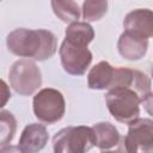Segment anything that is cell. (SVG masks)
Returning a JSON list of instances; mask_svg holds the SVG:
<instances>
[{"label":"cell","mask_w":153,"mask_h":153,"mask_svg":"<svg viewBox=\"0 0 153 153\" xmlns=\"http://www.w3.org/2000/svg\"><path fill=\"white\" fill-rule=\"evenodd\" d=\"M7 49L20 57L45 61L57 50V39L49 30H31L19 27L11 31L6 37Z\"/></svg>","instance_id":"cell-1"},{"label":"cell","mask_w":153,"mask_h":153,"mask_svg":"<svg viewBox=\"0 0 153 153\" xmlns=\"http://www.w3.org/2000/svg\"><path fill=\"white\" fill-rule=\"evenodd\" d=\"M141 100V97L135 91L126 87L108 90L105 94V103L109 112L116 121L126 124L139 118Z\"/></svg>","instance_id":"cell-2"},{"label":"cell","mask_w":153,"mask_h":153,"mask_svg":"<svg viewBox=\"0 0 153 153\" xmlns=\"http://www.w3.org/2000/svg\"><path fill=\"white\" fill-rule=\"evenodd\" d=\"M96 146L93 129L86 126L66 127L53 137L55 153H84Z\"/></svg>","instance_id":"cell-3"},{"label":"cell","mask_w":153,"mask_h":153,"mask_svg":"<svg viewBox=\"0 0 153 153\" xmlns=\"http://www.w3.org/2000/svg\"><path fill=\"white\" fill-rule=\"evenodd\" d=\"M32 109L38 121L45 124H53L63 117L66 102L59 90L45 87L33 96Z\"/></svg>","instance_id":"cell-4"},{"label":"cell","mask_w":153,"mask_h":153,"mask_svg":"<svg viewBox=\"0 0 153 153\" xmlns=\"http://www.w3.org/2000/svg\"><path fill=\"white\" fill-rule=\"evenodd\" d=\"M12 88L20 96H31L42 85V73L37 65L27 59L16 61L8 72Z\"/></svg>","instance_id":"cell-5"},{"label":"cell","mask_w":153,"mask_h":153,"mask_svg":"<svg viewBox=\"0 0 153 153\" xmlns=\"http://www.w3.org/2000/svg\"><path fill=\"white\" fill-rule=\"evenodd\" d=\"M59 54L63 69L72 75L84 74L92 62V53L88 50L87 45L67 38L63 39Z\"/></svg>","instance_id":"cell-6"},{"label":"cell","mask_w":153,"mask_h":153,"mask_svg":"<svg viewBox=\"0 0 153 153\" xmlns=\"http://www.w3.org/2000/svg\"><path fill=\"white\" fill-rule=\"evenodd\" d=\"M123 139V149L129 153H153V120L136 118L130 122Z\"/></svg>","instance_id":"cell-7"},{"label":"cell","mask_w":153,"mask_h":153,"mask_svg":"<svg viewBox=\"0 0 153 153\" xmlns=\"http://www.w3.org/2000/svg\"><path fill=\"white\" fill-rule=\"evenodd\" d=\"M116 87H126L135 91L141 99L151 92V79L142 72L137 69L126 68V67H115L114 78L111 85L108 90Z\"/></svg>","instance_id":"cell-8"},{"label":"cell","mask_w":153,"mask_h":153,"mask_svg":"<svg viewBox=\"0 0 153 153\" xmlns=\"http://www.w3.org/2000/svg\"><path fill=\"white\" fill-rule=\"evenodd\" d=\"M123 27L124 31L147 39L153 37V11L137 8L129 12L124 17Z\"/></svg>","instance_id":"cell-9"},{"label":"cell","mask_w":153,"mask_h":153,"mask_svg":"<svg viewBox=\"0 0 153 153\" xmlns=\"http://www.w3.org/2000/svg\"><path fill=\"white\" fill-rule=\"evenodd\" d=\"M49 139L47 128L39 123L27 124L22 131L18 151L23 153H33L44 148Z\"/></svg>","instance_id":"cell-10"},{"label":"cell","mask_w":153,"mask_h":153,"mask_svg":"<svg viewBox=\"0 0 153 153\" xmlns=\"http://www.w3.org/2000/svg\"><path fill=\"white\" fill-rule=\"evenodd\" d=\"M148 48V39L124 31L117 42V49L122 57L129 61H136L145 56Z\"/></svg>","instance_id":"cell-11"},{"label":"cell","mask_w":153,"mask_h":153,"mask_svg":"<svg viewBox=\"0 0 153 153\" xmlns=\"http://www.w3.org/2000/svg\"><path fill=\"white\" fill-rule=\"evenodd\" d=\"M115 67L106 61H100L91 68L87 75V85L92 90H108L114 78Z\"/></svg>","instance_id":"cell-12"},{"label":"cell","mask_w":153,"mask_h":153,"mask_svg":"<svg viewBox=\"0 0 153 153\" xmlns=\"http://www.w3.org/2000/svg\"><path fill=\"white\" fill-rule=\"evenodd\" d=\"M96 139V146L100 151H108L120 142V133L117 128L109 122H99L92 127Z\"/></svg>","instance_id":"cell-13"},{"label":"cell","mask_w":153,"mask_h":153,"mask_svg":"<svg viewBox=\"0 0 153 153\" xmlns=\"http://www.w3.org/2000/svg\"><path fill=\"white\" fill-rule=\"evenodd\" d=\"M65 38L88 45L94 38V31L87 22H73L66 29Z\"/></svg>","instance_id":"cell-14"},{"label":"cell","mask_w":153,"mask_h":153,"mask_svg":"<svg viewBox=\"0 0 153 153\" xmlns=\"http://www.w3.org/2000/svg\"><path fill=\"white\" fill-rule=\"evenodd\" d=\"M51 8L63 23L78 22L80 18V8L74 0H51Z\"/></svg>","instance_id":"cell-15"},{"label":"cell","mask_w":153,"mask_h":153,"mask_svg":"<svg viewBox=\"0 0 153 153\" xmlns=\"http://www.w3.org/2000/svg\"><path fill=\"white\" fill-rule=\"evenodd\" d=\"M17 129V121L14 116L6 110L0 112V149H4L12 141Z\"/></svg>","instance_id":"cell-16"},{"label":"cell","mask_w":153,"mask_h":153,"mask_svg":"<svg viewBox=\"0 0 153 153\" xmlns=\"http://www.w3.org/2000/svg\"><path fill=\"white\" fill-rule=\"evenodd\" d=\"M108 11V0H84L82 18L86 22L102 19Z\"/></svg>","instance_id":"cell-17"},{"label":"cell","mask_w":153,"mask_h":153,"mask_svg":"<svg viewBox=\"0 0 153 153\" xmlns=\"http://www.w3.org/2000/svg\"><path fill=\"white\" fill-rule=\"evenodd\" d=\"M141 103H142L145 110L153 117V93L149 92L148 94H146V96L142 98Z\"/></svg>","instance_id":"cell-18"},{"label":"cell","mask_w":153,"mask_h":153,"mask_svg":"<svg viewBox=\"0 0 153 153\" xmlns=\"http://www.w3.org/2000/svg\"><path fill=\"white\" fill-rule=\"evenodd\" d=\"M1 90H2V100H1V105L0 106L4 108L6 102H7V99L11 97V92L8 91V87H7V85H6V82L4 80H1Z\"/></svg>","instance_id":"cell-19"},{"label":"cell","mask_w":153,"mask_h":153,"mask_svg":"<svg viewBox=\"0 0 153 153\" xmlns=\"http://www.w3.org/2000/svg\"><path fill=\"white\" fill-rule=\"evenodd\" d=\"M152 76H153V67H152Z\"/></svg>","instance_id":"cell-20"}]
</instances>
